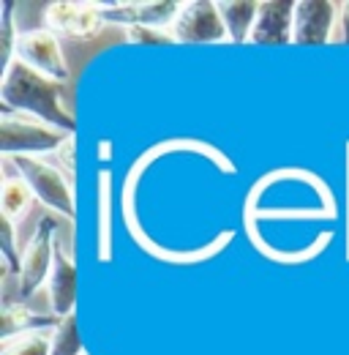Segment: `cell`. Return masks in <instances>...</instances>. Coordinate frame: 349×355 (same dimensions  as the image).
Segmentation results:
<instances>
[{
  "mask_svg": "<svg viewBox=\"0 0 349 355\" xmlns=\"http://www.w3.org/2000/svg\"><path fill=\"white\" fill-rule=\"evenodd\" d=\"M216 6L229 42L246 44L251 39V31H254V22L260 14V3H254V0H221Z\"/></svg>",
  "mask_w": 349,
  "mask_h": 355,
  "instance_id": "12",
  "label": "cell"
},
{
  "mask_svg": "<svg viewBox=\"0 0 349 355\" xmlns=\"http://www.w3.org/2000/svg\"><path fill=\"white\" fill-rule=\"evenodd\" d=\"M6 162L14 164L17 178H22L28 183L36 202H42L44 208H49L52 214L66 216L71 224L77 222V200H74L71 175H66L57 164L46 162L44 156H14V159H6Z\"/></svg>",
  "mask_w": 349,
  "mask_h": 355,
  "instance_id": "2",
  "label": "cell"
},
{
  "mask_svg": "<svg viewBox=\"0 0 349 355\" xmlns=\"http://www.w3.org/2000/svg\"><path fill=\"white\" fill-rule=\"evenodd\" d=\"M177 44H224L229 42L226 28L221 22L218 6L211 0H186L180 14L170 28Z\"/></svg>",
  "mask_w": 349,
  "mask_h": 355,
  "instance_id": "6",
  "label": "cell"
},
{
  "mask_svg": "<svg viewBox=\"0 0 349 355\" xmlns=\"http://www.w3.org/2000/svg\"><path fill=\"white\" fill-rule=\"evenodd\" d=\"M333 42L349 44V0L339 3V25H336V39Z\"/></svg>",
  "mask_w": 349,
  "mask_h": 355,
  "instance_id": "21",
  "label": "cell"
},
{
  "mask_svg": "<svg viewBox=\"0 0 349 355\" xmlns=\"http://www.w3.org/2000/svg\"><path fill=\"white\" fill-rule=\"evenodd\" d=\"M85 355H87V353H85Z\"/></svg>",
  "mask_w": 349,
  "mask_h": 355,
  "instance_id": "24",
  "label": "cell"
},
{
  "mask_svg": "<svg viewBox=\"0 0 349 355\" xmlns=\"http://www.w3.org/2000/svg\"><path fill=\"white\" fill-rule=\"evenodd\" d=\"M347 260H349V142H347Z\"/></svg>",
  "mask_w": 349,
  "mask_h": 355,
  "instance_id": "22",
  "label": "cell"
},
{
  "mask_svg": "<svg viewBox=\"0 0 349 355\" xmlns=\"http://www.w3.org/2000/svg\"><path fill=\"white\" fill-rule=\"evenodd\" d=\"M66 88L63 83L46 80L33 69L14 60L3 69L0 80V104L6 112H17L25 118H36L66 134H77V121L66 110Z\"/></svg>",
  "mask_w": 349,
  "mask_h": 355,
  "instance_id": "1",
  "label": "cell"
},
{
  "mask_svg": "<svg viewBox=\"0 0 349 355\" xmlns=\"http://www.w3.org/2000/svg\"><path fill=\"white\" fill-rule=\"evenodd\" d=\"M107 156L112 159V142L109 139H101V162H107Z\"/></svg>",
  "mask_w": 349,
  "mask_h": 355,
  "instance_id": "23",
  "label": "cell"
},
{
  "mask_svg": "<svg viewBox=\"0 0 349 355\" xmlns=\"http://www.w3.org/2000/svg\"><path fill=\"white\" fill-rule=\"evenodd\" d=\"M129 44H174L170 31H159V28H129L123 31Z\"/></svg>",
  "mask_w": 349,
  "mask_h": 355,
  "instance_id": "19",
  "label": "cell"
},
{
  "mask_svg": "<svg viewBox=\"0 0 349 355\" xmlns=\"http://www.w3.org/2000/svg\"><path fill=\"white\" fill-rule=\"evenodd\" d=\"M57 322H60L57 317H42L28 309L25 304H6L3 306V339L33 334V331H55Z\"/></svg>",
  "mask_w": 349,
  "mask_h": 355,
  "instance_id": "13",
  "label": "cell"
},
{
  "mask_svg": "<svg viewBox=\"0 0 349 355\" xmlns=\"http://www.w3.org/2000/svg\"><path fill=\"white\" fill-rule=\"evenodd\" d=\"M112 173L98 170V263L112 260Z\"/></svg>",
  "mask_w": 349,
  "mask_h": 355,
  "instance_id": "14",
  "label": "cell"
},
{
  "mask_svg": "<svg viewBox=\"0 0 349 355\" xmlns=\"http://www.w3.org/2000/svg\"><path fill=\"white\" fill-rule=\"evenodd\" d=\"M44 28L52 31L57 39H93L104 28V17L98 3L80 0H55L44 8Z\"/></svg>",
  "mask_w": 349,
  "mask_h": 355,
  "instance_id": "7",
  "label": "cell"
},
{
  "mask_svg": "<svg viewBox=\"0 0 349 355\" xmlns=\"http://www.w3.org/2000/svg\"><path fill=\"white\" fill-rule=\"evenodd\" d=\"M46 293H49L52 317L63 320V317L74 314V306H77V266L60 246H57V254H55L52 276L46 282Z\"/></svg>",
  "mask_w": 349,
  "mask_h": 355,
  "instance_id": "11",
  "label": "cell"
},
{
  "mask_svg": "<svg viewBox=\"0 0 349 355\" xmlns=\"http://www.w3.org/2000/svg\"><path fill=\"white\" fill-rule=\"evenodd\" d=\"M69 137L71 134L60 132V129H55L49 123H42L36 118H25V115L6 112V110L0 115V150H3V159L57 153V148Z\"/></svg>",
  "mask_w": 349,
  "mask_h": 355,
  "instance_id": "3",
  "label": "cell"
},
{
  "mask_svg": "<svg viewBox=\"0 0 349 355\" xmlns=\"http://www.w3.org/2000/svg\"><path fill=\"white\" fill-rule=\"evenodd\" d=\"M295 33V3L292 0H262L254 31H251V44H292Z\"/></svg>",
  "mask_w": 349,
  "mask_h": 355,
  "instance_id": "10",
  "label": "cell"
},
{
  "mask_svg": "<svg viewBox=\"0 0 349 355\" xmlns=\"http://www.w3.org/2000/svg\"><path fill=\"white\" fill-rule=\"evenodd\" d=\"M33 200L36 197H33V191L28 189V183L22 178H6L3 180V200H0V205H3V219L6 222H22L28 216Z\"/></svg>",
  "mask_w": 349,
  "mask_h": 355,
  "instance_id": "15",
  "label": "cell"
},
{
  "mask_svg": "<svg viewBox=\"0 0 349 355\" xmlns=\"http://www.w3.org/2000/svg\"><path fill=\"white\" fill-rule=\"evenodd\" d=\"M14 60H19L22 66L33 69L36 74H42L46 80H55V83L69 85L71 71H69V63H66L60 39L52 31H46V28L19 31Z\"/></svg>",
  "mask_w": 349,
  "mask_h": 355,
  "instance_id": "5",
  "label": "cell"
},
{
  "mask_svg": "<svg viewBox=\"0 0 349 355\" xmlns=\"http://www.w3.org/2000/svg\"><path fill=\"white\" fill-rule=\"evenodd\" d=\"M57 254V224L52 216H42L30 241L22 249V268H19V304L33 298L49 282L52 266Z\"/></svg>",
  "mask_w": 349,
  "mask_h": 355,
  "instance_id": "4",
  "label": "cell"
},
{
  "mask_svg": "<svg viewBox=\"0 0 349 355\" xmlns=\"http://www.w3.org/2000/svg\"><path fill=\"white\" fill-rule=\"evenodd\" d=\"M74 148H77V145H74V134H71V137H69V139H66V142L57 148V153H55V156L60 159V164H63V173L69 170V175H71V178H74V167H77Z\"/></svg>",
  "mask_w": 349,
  "mask_h": 355,
  "instance_id": "20",
  "label": "cell"
},
{
  "mask_svg": "<svg viewBox=\"0 0 349 355\" xmlns=\"http://www.w3.org/2000/svg\"><path fill=\"white\" fill-rule=\"evenodd\" d=\"M52 353V331H33L22 336H11L0 342V355H49Z\"/></svg>",
  "mask_w": 349,
  "mask_h": 355,
  "instance_id": "16",
  "label": "cell"
},
{
  "mask_svg": "<svg viewBox=\"0 0 349 355\" xmlns=\"http://www.w3.org/2000/svg\"><path fill=\"white\" fill-rule=\"evenodd\" d=\"M183 3L174 0H156V3H98L104 25H120L129 28H159L170 31L180 14Z\"/></svg>",
  "mask_w": 349,
  "mask_h": 355,
  "instance_id": "8",
  "label": "cell"
},
{
  "mask_svg": "<svg viewBox=\"0 0 349 355\" xmlns=\"http://www.w3.org/2000/svg\"><path fill=\"white\" fill-rule=\"evenodd\" d=\"M336 25H339V3H333V0H301V3H295L292 44H328L336 39Z\"/></svg>",
  "mask_w": 349,
  "mask_h": 355,
  "instance_id": "9",
  "label": "cell"
},
{
  "mask_svg": "<svg viewBox=\"0 0 349 355\" xmlns=\"http://www.w3.org/2000/svg\"><path fill=\"white\" fill-rule=\"evenodd\" d=\"M49 355H85L80 331H77V314L63 317L57 328L52 331V353Z\"/></svg>",
  "mask_w": 349,
  "mask_h": 355,
  "instance_id": "17",
  "label": "cell"
},
{
  "mask_svg": "<svg viewBox=\"0 0 349 355\" xmlns=\"http://www.w3.org/2000/svg\"><path fill=\"white\" fill-rule=\"evenodd\" d=\"M0 241H3V266L6 270H14L19 276L22 268V252L17 249V224L3 219V230H0Z\"/></svg>",
  "mask_w": 349,
  "mask_h": 355,
  "instance_id": "18",
  "label": "cell"
}]
</instances>
